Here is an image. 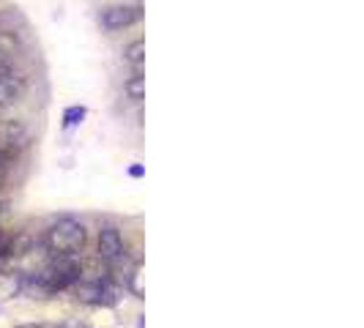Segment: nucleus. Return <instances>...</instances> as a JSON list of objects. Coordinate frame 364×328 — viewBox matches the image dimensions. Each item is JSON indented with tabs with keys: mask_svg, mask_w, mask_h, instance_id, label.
<instances>
[{
	"mask_svg": "<svg viewBox=\"0 0 364 328\" xmlns=\"http://www.w3.org/2000/svg\"><path fill=\"white\" fill-rule=\"evenodd\" d=\"M85 246V225L63 216L47 230V249L58 257H72Z\"/></svg>",
	"mask_w": 364,
	"mask_h": 328,
	"instance_id": "f257e3e1",
	"label": "nucleus"
},
{
	"mask_svg": "<svg viewBox=\"0 0 364 328\" xmlns=\"http://www.w3.org/2000/svg\"><path fill=\"white\" fill-rule=\"evenodd\" d=\"M80 279H83L80 266H77L74 260H69V257H58V263H52L47 271H42V274L33 279V284H36L39 290H44V293H55V290L74 287Z\"/></svg>",
	"mask_w": 364,
	"mask_h": 328,
	"instance_id": "f03ea898",
	"label": "nucleus"
},
{
	"mask_svg": "<svg viewBox=\"0 0 364 328\" xmlns=\"http://www.w3.org/2000/svg\"><path fill=\"white\" fill-rule=\"evenodd\" d=\"M101 25L107 31H124L129 25H135L140 19V8L137 6H107L101 14H99Z\"/></svg>",
	"mask_w": 364,
	"mask_h": 328,
	"instance_id": "7ed1b4c3",
	"label": "nucleus"
},
{
	"mask_svg": "<svg viewBox=\"0 0 364 328\" xmlns=\"http://www.w3.org/2000/svg\"><path fill=\"white\" fill-rule=\"evenodd\" d=\"M124 252H126V246H124V238L121 233L115 230V227H101L99 230V257L101 260H107V263H118L121 257H124Z\"/></svg>",
	"mask_w": 364,
	"mask_h": 328,
	"instance_id": "20e7f679",
	"label": "nucleus"
},
{
	"mask_svg": "<svg viewBox=\"0 0 364 328\" xmlns=\"http://www.w3.org/2000/svg\"><path fill=\"white\" fill-rule=\"evenodd\" d=\"M25 91V83H22V77H14L11 71H0V107H6V104H14L19 96Z\"/></svg>",
	"mask_w": 364,
	"mask_h": 328,
	"instance_id": "39448f33",
	"label": "nucleus"
},
{
	"mask_svg": "<svg viewBox=\"0 0 364 328\" xmlns=\"http://www.w3.org/2000/svg\"><path fill=\"white\" fill-rule=\"evenodd\" d=\"M107 284L101 279H93V282H77V298L85 301V304H101L104 295H107Z\"/></svg>",
	"mask_w": 364,
	"mask_h": 328,
	"instance_id": "423d86ee",
	"label": "nucleus"
},
{
	"mask_svg": "<svg viewBox=\"0 0 364 328\" xmlns=\"http://www.w3.org/2000/svg\"><path fill=\"white\" fill-rule=\"evenodd\" d=\"M124 58H126V63H132V66H135V71H142V60H145V42H142V39L132 42L129 47L124 49Z\"/></svg>",
	"mask_w": 364,
	"mask_h": 328,
	"instance_id": "0eeeda50",
	"label": "nucleus"
},
{
	"mask_svg": "<svg viewBox=\"0 0 364 328\" xmlns=\"http://www.w3.org/2000/svg\"><path fill=\"white\" fill-rule=\"evenodd\" d=\"M124 91H126V96H129L132 101H142V98H145V77H142V71H135V74L126 80Z\"/></svg>",
	"mask_w": 364,
	"mask_h": 328,
	"instance_id": "6e6552de",
	"label": "nucleus"
},
{
	"mask_svg": "<svg viewBox=\"0 0 364 328\" xmlns=\"http://www.w3.org/2000/svg\"><path fill=\"white\" fill-rule=\"evenodd\" d=\"M88 115V107L83 104H74V107H66L63 110V129H72V126H80Z\"/></svg>",
	"mask_w": 364,
	"mask_h": 328,
	"instance_id": "1a4fd4ad",
	"label": "nucleus"
},
{
	"mask_svg": "<svg viewBox=\"0 0 364 328\" xmlns=\"http://www.w3.org/2000/svg\"><path fill=\"white\" fill-rule=\"evenodd\" d=\"M140 277H142V271L135 268L132 271V290H135V295H142V287H140Z\"/></svg>",
	"mask_w": 364,
	"mask_h": 328,
	"instance_id": "9d476101",
	"label": "nucleus"
},
{
	"mask_svg": "<svg viewBox=\"0 0 364 328\" xmlns=\"http://www.w3.org/2000/svg\"><path fill=\"white\" fill-rule=\"evenodd\" d=\"M129 175H132V178H142V175H145V167H142V164H132V167H129Z\"/></svg>",
	"mask_w": 364,
	"mask_h": 328,
	"instance_id": "9b49d317",
	"label": "nucleus"
},
{
	"mask_svg": "<svg viewBox=\"0 0 364 328\" xmlns=\"http://www.w3.org/2000/svg\"><path fill=\"white\" fill-rule=\"evenodd\" d=\"M19 328H42V326H19Z\"/></svg>",
	"mask_w": 364,
	"mask_h": 328,
	"instance_id": "f8f14e48",
	"label": "nucleus"
},
{
	"mask_svg": "<svg viewBox=\"0 0 364 328\" xmlns=\"http://www.w3.org/2000/svg\"><path fill=\"white\" fill-rule=\"evenodd\" d=\"M0 214H3V202H0Z\"/></svg>",
	"mask_w": 364,
	"mask_h": 328,
	"instance_id": "ddd939ff",
	"label": "nucleus"
},
{
	"mask_svg": "<svg viewBox=\"0 0 364 328\" xmlns=\"http://www.w3.org/2000/svg\"><path fill=\"white\" fill-rule=\"evenodd\" d=\"M0 184H3V173H0Z\"/></svg>",
	"mask_w": 364,
	"mask_h": 328,
	"instance_id": "4468645a",
	"label": "nucleus"
}]
</instances>
